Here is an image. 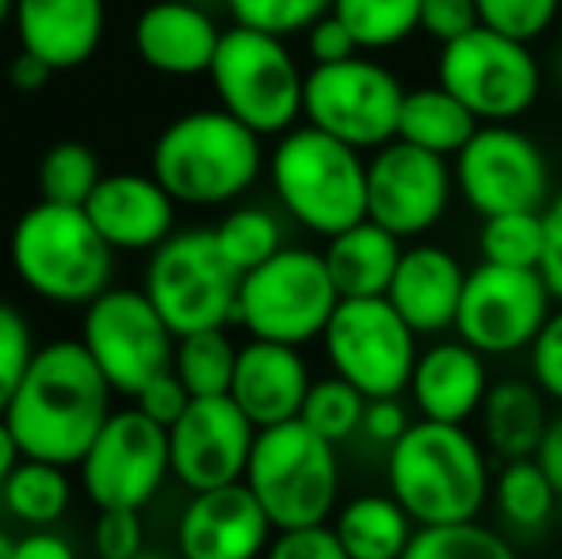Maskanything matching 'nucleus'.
Returning <instances> with one entry per match:
<instances>
[{
  "label": "nucleus",
  "mask_w": 562,
  "mask_h": 559,
  "mask_svg": "<svg viewBox=\"0 0 562 559\" xmlns=\"http://www.w3.org/2000/svg\"><path fill=\"white\" fill-rule=\"evenodd\" d=\"M12 540H15V537H8V533H0V559H12Z\"/></svg>",
  "instance_id": "13d9d810"
},
{
  "label": "nucleus",
  "mask_w": 562,
  "mask_h": 559,
  "mask_svg": "<svg viewBox=\"0 0 562 559\" xmlns=\"http://www.w3.org/2000/svg\"><path fill=\"white\" fill-rule=\"evenodd\" d=\"M306 54H311L314 66H329V62H345V58L363 54V51L352 38V31H348L345 23L334 15V8H329V12L322 15L311 31H306Z\"/></svg>",
  "instance_id": "de8ad7c7"
},
{
  "label": "nucleus",
  "mask_w": 562,
  "mask_h": 559,
  "mask_svg": "<svg viewBox=\"0 0 562 559\" xmlns=\"http://www.w3.org/2000/svg\"><path fill=\"white\" fill-rule=\"evenodd\" d=\"M134 54L161 77H200L211 69L223 27L192 0H154L131 27Z\"/></svg>",
  "instance_id": "412c9836"
},
{
  "label": "nucleus",
  "mask_w": 562,
  "mask_h": 559,
  "mask_svg": "<svg viewBox=\"0 0 562 559\" xmlns=\"http://www.w3.org/2000/svg\"><path fill=\"white\" fill-rule=\"evenodd\" d=\"M329 368L368 399H391L409 388L417 365V334L386 295L340 299L326 334Z\"/></svg>",
  "instance_id": "f8f14e48"
},
{
  "label": "nucleus",
  "mask_w": 562,
  "mask_h": 559,
  "mask_svg": "<svg viewBox=\"0 0 562 559\" xmlns=\"http://www.w3.org/2000/svg\"><path fill=\"white\" fill-rule=\"evenodd\" d=\"M207 77L215 85L218 108H226L260 138L288 135L303 120L306 74L288 51V38L234 23L223 31Z\"/></svg>",
  "instance_id": "0eeeda50"
},
{
  "label": "nucleus",
  "mask_w": 562,
  "mask_h": 559,
  "mask_svg": "<svg viewBox=\"0 0 562 559\" xmlns=\"http://www.w3.org/2000/svg\"><path fill=\"white\" fill-rule=\"evenodd\" d=\"M528 360H532V380L548 399L562 403V306L551 311L536 342L528 345Z\"/></svg>",
  "instance_id": "c03bdc74"
},
{
  "label": "nucleus",
  "mask_w": 562,
  "mask_h": 559,
  "mask_svg": "<svg viewBox=\"0 0 562 559\" xmlns=\"http://www.w3.org/2000/svg\"><path fill=\"white\" fill-rule=\"evenodd\" d=\"M104 23V0H15L12 12L20 46L54 66V74L85 66L100 51Z\"/></svg>",
  "instance_id": "5701e85b"
},
{
  "label": "nucleus",
  "mask_w": 562,
  "mask_h": 559,
  "mask_svg": "<svg viewBox=\"0 0 562 559\" xmlns=\"http://www.w3.org/2000/svg\"><path fill=\"white\" fill-rule=\"evenodd\" d=\"M363 411H368V395L363 391H356L340 376H326V380L311 383L299 418L311 425L314 433H322L326 440L340 445V440H348L363 425Z\"/></svg>",
  "instance_id": "4c0bfd02"
},
{
  "label": "nucleus",
  "mask_w": 562,
  "mask_h": 559,
  "mask_svg": "<svg viewBox=\"0 0 562 559\" xmlns=\"http://www.w3.org/2000/svg\"><path fill=\"white\" fill-rule=\"evenodd\" d=\"M188 403H192V395H188V388L180 383V376L172 372V368L161 376H154V380L134 395V406H138L146 418L165 425V429H169V425L188 411Z\"/></svg>",
  "instance_id": "49530a36"
},
{
  "label": "nucleus",
  "mask_w": 562,
  "mask_h": 559,
  "mask_svg": "<svg viewBox=\"0 0 562 559\" xmlns=\"http://www.w3.org/2000/svg\"><path fill=\"white\" fill-rule=\"evenodd\" d=\"M81 342L115 395L134 399L154 376L169 372L177 334L165 326L142 288H112L85 306Z\"/></svg>",
  "instance_id": "ddd939ff"
},
{
  "label": "nucleus",
  "mask_w": 562,
  "mask_h": 559,
  "mask_svg": "<svg viewBox=\"0 0 562 559\" xmlns=\"http://www.w3.org/2000/svg\"><path fill=\"white\" fill-rule=\"evenodd\" d=\"M386 483L417 525L474 522L486 506L490 452L467 425L414 422L386 456Z\"/></svg>",
  "instance_id": "f03ea898"
},
{
  "label": "nucleus",
  "mask_w": 562,
  "mask_h": 559,
  "mask_svg": "<svg viewBox=\"0 0 562 559\" xmlns=\"http://www.w3.org/2000/svg\"><path fill=\"white\" fill-rule=\"evenodd\" d=\"M402 100L406 89L383 62L352 54L345 62L311 66L303 85V120L363 154L398 138Z\"/></svg>",
  "instance_id": "9b49d317"
},
{
  "label": "nucleus",
  "mask_w": 562,
  "mask_h": 559,
  "mask_svg": "<svg viewBox=\"0 0 562 559\" xmlns=\"http://www.w3.org/2000/svg\"><path fill=\"white\" fill-rule=\"evenodd\" d=\"M237 349H241V345H234L226 326L195 329V334L177 337L172 372L180 376V383H184L192 399L229 395V383H234V368H237Z\"/></svg>",
  "instance_id": "2f4dec72"
},
{
  "label": "nucleus",
  "mask_w": 562,
  "mask_h": 559,
  "mask_svg": "<svg viewBox=\"0 0 562 559\" xmlns=\"http://www.w3.org/2000/svg\"><path fill=\"white\" fill-rule=\"evenodd\" d=\"M112 399L115 388L81 337H54L35 349L4 422L23 456L77 468L115 414Z\"/></svg>",
  "instance_id": "f257e3e1"
},
{
  "label": "nucleus",
  "mask_w": 562,
  "mask_h": 559,
  "mask_svg": "<svg viewBox=\"0 0 562 559\" xmlns=\"http://www.w3.org/2000/svg\"><path fill=\"white\" fill-rule=\"evenodd\" d=\"M334 533L348 559H402L417 533V522L394 494H360L337 510Z\"/></svg>",
  "instance_id": "cd10ccee"
},
{
  "label": "nucleus",
  "mask_w": 562,
  "mask_h": 559,
  "mask_svg": "<svg viewBox=\"0 0 562 559\" xmlns=\"http://www.w3.org/2000/svg\"><path fill=\"white\" fill-rule=\"evenodd\" d=\"M12 559H77V548L54 529H27L12 540Z\"/></svg>",
  "instance_id": "3c124183"
},
{
  "label": "nucleus",
  "mask_w": 562,
  "mask_h": 559,
  "mask_svg": "<svg viewBox=\"0 0 562 559\" xmlns=\"http://www.w3.org/2000/svg\"><path fill=\"white\" fill-rule=\"evenodd\" d=\"M482 123L474 120V112L448 92L445 85H422V89H409L402 100V115H398V138L409 146H422L429 154L440 157H456L467 142L474 138Z\"/></svg>",
  "instance_id": "c85d7f7f"
},
{
  "label": "nucleus",
  "mask_w": 562,
  "mask_h": 559,
  "mask_svg": "<svg viewBox=\"0 0 562 559\" xmlns=\"http://www.w3.org/2000/svg\"><path fill=\"white\" fill-rule=\"evenodd\" d=\"M272 537V517L245 479L215 491H195L177 517L180 559H260Z\"/></svg>",
  "instance_id": "6ab92c4d"
},
{
  "label": "nucleus",
  "mask_w": 562,
  "mask_h": 559,
  "mask_svg": "<svg viewBox=\"0 0 562 559\" xmlns=\"http://www.w3.org/2000/svg\"><path fill=\"white\" fill-rule=\"evenodd\" d=\"M467 269L445 246H409L386 288L391 306L414 326V334H445L456 329L459 299H463Z\"/></svg>",
  "instance_id": "b1692460"
},
{
  "label": "nucleus",
  "mask_w": 562,
  "mask_h": 559,
  "mask_svg": "<svg viewBox=\"0 0 562 559\" xmlns=\"http://www.w3.org/2000/svg\"><path fill=\"white\" fill-rule=\"evenodd\" d=\"M12 12H15V0H0V27L12 20Z\"/></svg>",
  "instance_id": "4d7b16f0"
},
{
  "label": "nucleus",
  "mask_w": 562,
  "mask_h": 559,
  "mask_svg": "<svg viewBox=\"0 0 562 559\" xmlns=\"http://www.w3.org/2000/svg\"><path fill=\"white\" fill-rule=\"evenodd\" d=\"M334 15L363 54L391 51L422 31V0H334Z\"/></svg>",
  "instance_id": "473e14b6"
},
{
  "label": "nucleus",
  "mask_w": 562,
  "mask_h": 559,
  "mask_svg": "<svg viewBox=\"0 0 562 559\" xmlns=\"http://www.w3.org/2000/svg\"><path fill=\"white\" fill-rule=\"evenodd\" d=\"M241 272L218 249L215 226H184L146 257L142 291L177 337L229 326Z\"/></svg>",
  "instance_id": "6e6552de"
},
{
  "label": "nucleus",
  "mask_w": 562,
  "mask_h": 559,
  "mask_svg": "<svg viewBox=\"0 0 562 559\" xmlns=\"http://www.w3.org/2000/svg\"><path fill=\"white\" fill-rule=\"evenodd\" d=\"M50 77H54V66H46L38 54H31V51H15V58L8 62V85H12L15 92H43L46 85H50Z\"/></svg>",
  "instance_id": "603ef678"
},
{
  "label": "nucleus",
  "mask_w": 562,
  "mask_h": 559,
  "mask_svg": "<svg viewBox=\"0 0 562 559\" xmlns=\"http://www.w3.org/2000/svg\"><path fill=\"white\" fill-rule=\"evenodd\" d=\"M562 0H479L482 27L502 31L520 43H536L555 27Z\"/></svg>",
  "instance_id": "ea45409f"
},
{
  "label": "nucleus",
  "mask_w": 562,
  "mask_h": 559,
  "mask_svg": "<svg viewBox=\"0 0 562 559\" xmlns=\"http://www.w3.org/2000/svg\"><path fill=\"white\" fill-rule=\"evenodd\" d=\"M548 395L536 380H502L486 391L479 406L482 445L497 460H525L536 456L543 433H548Z\"/></svg>",
  "instance_id": "bb28decb"
},
{
  "label": "nucleus",
  "mask_w": 562,
  "mask_h": 559,
  "mask_svg": "<svg viewBox=\"0 0 562 559\" xmlns=\"http://www.w3.org/2000/svg\"><path fill=\"white\" fill-rule=\"evenodd\" d=\"M479 23V0H422V35L440 46L456 43Z\"/></svg>",
  "instance_id": "a18cd8bd"
},
{
  "label": "nucleus",
  "mask_w": 562,
  "mask_h": 559,
  "mask_svg": "<svg viewBox=\"0 0 562 559\" xmlns=\"http://www.w3.org/2000/svg\"><path fill=\"white\" fill-rule=\"evenodd\" d=\"M551 303L555 295L540 269H505L482 261L467 272L456 334L482 357H509L536 342L543 322L551 318Z\"/></svg>",
  "instance_id": "2eb2a0df"
},
{
  "label": "nucleus",
  "mask_w": 562,
  "mask_h": 559,
  "mask_svg": "<svg viewBox=\"0 0 562 559\" xmlns=\"http://www.w3.org/2000/svg\"><path fill=\"white\" fill-rule=\"evenodd\" d=\"M8 265L35 299L89 306L115 283V249L85 208L38 200L12 223Z\"/></svg>",
  "instance_id": "20e7f679"
},
{
  "label": "nucleus",
  "mask_w": 562,
  "mask_h": 559,
  "mask_svg": "<svg viewBox=\"0 0 562 559\" xmlns=\"http://www.w3.org/2000/svg\"><path fill=\"white\" fill-rule=\"evenodd\" d=\"M276 200L303 231L334 238L368 219V161L318 127H291L268 157Z\"/></svg>",
  "instance_id": "39448f33"
},
{
  "label": "nucleus",
  "mask_w": 562,
  "mask_h": 559,
  "mask_svg": "<svg viewBox=\"0 0 562 559\" xmlns=\"http://www.w3.org/2000/svg\"><path fill=\"white\" fill-rule=\"evenodd\" d=\"M543 249H548L543 211H502V215L482 219V231H479L482 261L505 265V269H540Z\"/></svg>",
  "instance_id": "f704fd0d"
},
{
  "label": "nucleus",
  "mask_w": 562,
  "mask_h": 559,
  "mask_svg": "<svg viewBox=\"0 0 562 559\" xmlns=\"http://www.w3.org/2000/svg\"><path fill=\"white\" fill-rule=\"evenodd\" d=\"M245 487L257 494L276 533L326 525L340 494L337 445L303 418L257 429Z\"/></svg>",
  "instance_id": "423d86ee"
},
{
  "label": "nucleus",
  "mask_w": 562,
  "mask_h": 559,
  "mask_svg": "<svg viewBox=\"0 0 562 559\" xmlns=\"http://www.w3.org/2000/svg\"><path fill=\"white\" fill-rule=\"evenodd\" d=\"M543 223H548V249H543L540 272L548 280L555 303L562 306V188L559 195H551L548 208H543Z\"/></svg>",
  "instance_id": "8fccbe9b"
},
{
  "label": "nucleus",
  "mask_w": 562,
  "mask_h": 559,
  "mask_svg": "<svg viewBox=\"0 0 562 559\" xmlns=\"http://www.w3.org/2000/svg\"><path fill=\"white\" fill-rule=\"evenodd\" d=\"M146 548L142 510H100L92 529V552L97 559H131Z\"/></svg>",
  "instance_id": "79ce46f5"
},
{
  "label": "nucleus",
  "mask_w": 562,
  "mask_h": 559,
  "mask_svg": "<svg viewBox=\"0 0 562 559\" xmlns=\"http://www.w3.org/2000/svg\"><path fill=\"white\" fill-rule=\"evenodd\" d=\"M559 559H562V533H559Z\"/></svg>",
  "instance_id": "052dcab7"
},
{
  "label": "nucleus",
  "mask_w": 562,
  "mask_h": 559,
  "mask_svg": "<svg viewBox=\"0 0 562 559\" xmlns=\"http://www.w3.org/2000/svg\"><path fill=\"white\" fill-rule=\"evenodd\" d=\"M486 391V357L467 342H440L417 353L414 376H409V399H414L422 418L467 425L479 414Z\"/></svg>",
  "instance_id": "393cba45"
},
{
  "label": "nucleus",
  "mask_w": 562,
  "mask_h": 559,
  "mask_svg": "<svg viewBox=\"0 0 562 559\" xmlns=\"http://www.w3.org/2000/svg\"><path fill=\"white\" fill-rule=\"evenodd\" d=\"M20 460H23V452H20V445H15L12 429H8L4 414H0V487L8 483V476H12Z\"/></svg>",
  "instance_id": "5fc2aeb1"
},
{
  "label": "nucleus",
  "mask_w": 562,
  "mask_h": 559,
  "mask_svg": "<svg viewBox=\"0 0 562 559\" xmlns=\"http://www.w3.org/2000/svg\"><path fill=\"white\" fill-rule=\"evenodd\" d=\"M215 238L226 261L245 277V272L260 269L268 257H276L283 249V223L268 208L249 203V208L226 211L223 223L215 226Z\"/></svg>",
  "instance_id": "c9c22d12"
},
{
  "label": "nucleus",
  "mask_w": 562,
  "mask_h": 559,
  "mask_svg": "<svg viewBox=\"0 0 562 559\" xmlns=\"http://www.w3.org/2000/svg\"><path fill=\"white\" fill-rule=\"evenodd\" d=\"M35 349H38V342H35V334H31L27 314L15 303H8V299H0V414L12 403V395H15V388H20Z\"/></svg>",
  "instance_id": "a19ab883"
},
{
  "label": "nucleus",
  "mask_w": 562,
  "mask_h": 559,
  "mask_svg": "<svg viewBox=\"0 0 562 559\" xmlns=\"http://www.w3.org/2000/svg\"><path fill=\"white\" fill-rule=\"evenodd\" d=\"M322 257H326V269L340 299L386 295L402 261V238L379 226L375 219H363V223L326 238Z\"/></svg>",
  "instance_id": "a878e982"
},
{
  "label": "nucleus",
  "mask_w": 562,
  "mask_h": 559,
  "mask_svg": "<svg viewBox=\"0 0 562 559\" xmlns=\"http://www.w3.org/2000/svg\"><path fill=\"white\" fill-rule=\"evenodd\" d=\"M252 440L257 425L229 395L192 399L188 411L169 425L172 479L192 494L241 483Z\"/></svg>",
  "instance_id": "a211bd4d"
},
{
  "label": "nucleus",
  "mask_w": 562,
  "mask_h": 559,
  "mask_svg": "<svg viewBox=\"0 0 562 559\" xmlns=\"http://www.w3.org/2000/svg\"><path fill=\"white\" fill-rule=\"evenodd\" d=\"M409 422L406 418V406L398 403V395H391V399H368V411H363V425L360 429L368 433L375 445H386L391 448L394 440L402 437V433L409 429Z\"/></svg>",
  "instance_id": "09e8293b"
},
{
  "label": "nucleus",
  "mask_w": 562,
  "mask_h": 559,
  "mask_svg": "<svg viewBox=\"0 0 562 559\" xmlns=\"http://www.w3.org/2000/svg\"><path fill=\"white\" fill-rule=\"evenodd\" d=\"M260 559H348L334 525H303V529H280Z\"/></svg>",
  "instance_id": "37998d69"
},
{
  "label": "nucleus",
  "mask_w": 562,
  "mask_h": 559,
  "mask_svg": "<svg viewBox=\"0 0 562 559\" xmlns=\"http://www.w3.org/2000/svg\"><path fill=\"white\" fill-rule=\"evenodd\" d=\"M536 460H540V468L548 471V479L555 483V491L562 499V414L548 422V433H543L540 448H536Z\"/></svg>",
  "instance_id": "864d4df0"
},
{
  "label": "nucleus",
  "mask_w": 562,
  "mask_h": 559,
  "mask_svg": "<svg viewBox=\"0 0 562 559\" xmlns=\"http://www.w3.org/2000/svg\"><path fill=\"white\" fill-rule=\"evenodd\" d=\"M0 502H4L8 517L20 522L23 529H54L69 514L74 483L61 463L23 456L8 483L0 487Z\"/></svg>",
  "instance_id": "c756f323"
},
{
  "label": "nucleus",
  "mask_w": 562,
  "mask_h": 559,
  "mask_svg": "<svg viewBox=\"0 0 562 559\" xmlns=\"http://www.w3.org/2000/svg\"><path fill=\"white\" fill-rule=\"evenodd\" d=\"M100 180H104V169H100L97 149L77 138L54 142V146L38 157V172H35L38 200L66 203V208H85L89 195L97 192Z\"/></svg>",
  "instance_id": "72a5a7b5"
},
{
  "label": "nucleus",
  "mask_w": 562,
  "mask_h": 559,
  "mask_svg": "<svg viewBox=\"0 0 562 559\" xmlns=\"http://www.w3.org/2000/svg\"><path fill=\"white\" fill-rule=\"evenodd\" d=\"M311 383V368H306L303 353L295 345L249 337L237 349L229 399L249 414V422L257 429H268V425L295 422L303 414Z\"/></svg>",
  "instance_id": "4be33fe9"
},
{
  "label": "nucleus",
  "mask_w": 562,
  "mask_h": 559,
  "mask_svg": "<svg viewBox=\"0 0 562 559\" xmlns=\"http://www.w3.org/2000/svg\"><path fill=\"white\" fill-rule=\"evenodd\" d=\"M402 559H517L502 533L474 522L456 525H417Z\"/></svg>",
  "instance_id": "e433bc0d"
},
{
  "label": "nucleus",
  "mask_w": 562,
  "mask_h": 559,
  "mask_svg": "<svg viewBox=\"0 0 562 559\" xmlns=\"http://www.w3.org/2000/svg\"><path fill=\"white\" fill-rule=\"evenodd\" d=\"M494 502L497 514L509 529L517 533H540L551 525L559 506V491L548 479V471L540 468L536 456L525 460H509L494 479Z\"/></svg>",
  "instance_id": "7c9ffc66"
},
{
  "label": "nucleus",
  "mask_w": 562,
  "mask_h": 559,
  "mask_svg": "<svg viewBox=\"0 0 562 559\" xmlns=\"http://www.w3.org/2000/svg\"><path fill=\"white\" fill-rule=\"evenodd\" d=\"M456 188L448 157L394 138L368 161V219L398 238H422L445 219Z\"/></svg>",
  "instance_id": "f3484780"
},
{
  "label": "nucleus",
  "mask_w": 562,
  "mask_h": 559,
  "mask_svg": "<svg viewBox=\"0 0 562 559\" xmlns=\"http://www.w3.org/2000/svg\"><path fill=\"white\" fill-rule=\"evenodd\" d=\"M131 559H180V556H169V552H161V548H142L138 556H131Z\"/></svg>",
  "instance_id": "6e6d98bb"
},
{
  "label": "nucleus",
  "mask_w": 562,
  "mask_h": 559,
  "mask_svg": "<svg viewBox=\"0 0 562 559\" xmlns=\"http://www.w3.org/2000/svg\"><path fill=\"white\" fill-rule=\"evenodd\" d=\"M177 208L154 172H104L85 211L115 254H154L177 234Z\"/></svg>",
  "instance_id": "aec40b11"
},
{
  "label": "nucleus",
  "mask_w": 562,
  "mask_h": 559,
  "mask_svg": "<svg viewBox=\"0 0 562 559\" xmlns=\"http://www.w3.org/2000/svg\"><path fill=\"white\" fill-rule=\"evenodd\" d=\"M329 8H334V0H226V12L234 23L280 38L306 35Z\"/></svg>",
  "instance_id": "58836bf2"
},
{
  "label": "nucleus",
  "mask_w": 562,
  "mask_h": 559,
  "mask_svg": "<svg viewBox=\"0 0 562 559\" xmlns=\"http://www.w3.org/2000/svg\"><path fill=\"white\" fill-rule=\"evenodd\" d=\"M337 303L340 295L326 269V257L303 246H283L260 269L241 277L234 322L249 337L299 349L326 334Z\"/></svg>",
  "instance_id": "1a4fd4ad"
},
{
  "label": "nucleus",
  "mask_w": 562,
  "mask_h": 559,
  "mask_svg": "<svg viewBox=\"0 0 562 559\" xmlns=\"http://www.w3.org/2000/svg\"><path fill=\"white\" fill-rule=\"evenodd\" d=\"M451 169L456 188L482 219L502 211H543L551 195L548 157L513 123H482Z\"/></svg>",
  "instance_id": "dca6fc26"
},
{
  "label": "nucleus",
  "mask_w": 562,
  "mask_h": 559,
  "mask_svg": "<svg viewBox=\"0 0 562 559\" xmlns=\"http://www.w3.org/2000/svg\"><path fill=\"white\" fill-rule=\"evenodd\" d=\"M77 468L97 510H146L172 476L169 429L138 406L115 411Z\"/></svg>",
  "instance_id": "4468645a"
},
{
  "label": "nucleus",
  "mask_w": 562,
  "mask_h": 559,
  "mask_svg": "<svg viewBox=\"0 0 562 559\" xmlns=\"http://www.w3.org/2000/svg\"><path fill=\"white\" fill-rule=\"evenodd\" d=\"M555 74L562 77V46H559V51H555Z\"/></svg>",
  "instance_id": "bf43d9fd"
},
{
  "label": "nucleus",
  "mask_w": 562,
  "mask_h": 559,
  "mask_svg": "<svg viewBox=\"0 0 562 559\" xmlns=\"http://www.w3.org/2000/svg\"><path fill=\"white\" fill-rule=\"evenodd\" d=\"M149 172L180 208H226L265 172V146L226 108H195L157 135Z\"/></svg>",
  "instance_id": "7ed1b4c3"
},
{
  "label": "nucleus",
  "mask_w": 562,
  "mask_h": 559,
  "mask_svg": "<svg viewBox=\"0 0 562 559\" xmlns=\"http://www.w3.org/2000/svg\"><path fill=\"white\" fill-rule=\"evenodd\" d=\"M437 81L456 92L479 123H513L536 108L543 69L528 43L479 23L456 43L440 46Z\"/></svg>",
  "instance_id": "9d476101"
}]
</instances>
